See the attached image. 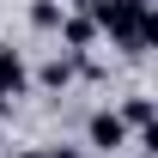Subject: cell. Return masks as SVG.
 <instances>
[{
	"label": "cell",
	"mask_w": 158,
	"mask_h": 158,
	"mask_svg": "<svg viewBox=\"0 0 158 158\" xmlns=\"http://www.w3.org/2000/svg\"><path fill=\"white\" fill-rule=\"evenodd\" d=\"M128 122L116 116V110H91V116H85V146H91V152H103V158H116V152H128Z\"/></svg>",
	"instance_id": "obj_2"
},
{
	"label": "cell",
	"mask_w": 158,
	"mask_h": 158,
	"mask_svg": "<svg viewBox=\"0 0 158 158\" xmlns=\"http://www.w3.org/2000/svg\"><path fill=\"white\" fill-rule=\"evenodd\" d=\"M61 19H67V0H37L31 6V31H61Z\"/></svg>",
	"instance_id": "obj_7"
},
{
	"label": "cell",
	"mask_w": 158,
	"mask_h": 158,
	"mask_svg": "<svg viewBox=\"0 0 158 158\" xmlns=\"http://www.w3.org/2000/svg\"><path fill=\"white\" fill-rule=\"evenodd\" d=\"M0 140H6V128H0Z\"/></svg>",
	"instance_id": "obj_11"
},
{
	"label": "cell",
	"mask_w": 158,
	"mask_h": 158,
	"mask_svg": "<svg viewBox=\"0 0 158 158\" xmlns=\"http://www.w3.org/2000/svg\"><path fill=\"white\" fill-rule=\"evenodd\" d=\"M6 116H12V98H6V91H0V122H6Z\"/></svg>",
	"instance_id": "obj_9"
},
{
	"label": "cell",
	"mask_w": 158,
	"mask_h": 158,
	"mask_svg": "<svg viewBox=\"0 0 158 158\" xmlns=\"http://www.w3.org/2000/svg\"><path fill=\"white\" fill-rule=\"evenodd\" d=\"M19 158H43V146H31V152H19Z\"/></svg>",
	"instance_id": "obj_10"
},
{
	"label": "cell",
	"mask_w": 158,
	"mask_h": 158,
	"mask_svg": "<svg viewBox=\"0 0 158 158\" xmlns=\"http://www.w3.org/2000/svg\"><path fill=\"white\" fill-rule=\"evenodd\" d=\"M91 43H98V24H91V12H67V19H61V49H67V55H91Z\"/></svg>",
	"instance_id": "obj_4"
},
{
	"label": "cell",
	"mask_w": 158,
	"mask_h": 158,
	"mask_svg": "<svg viewBox=\"0 0 158 158\" xmlns=\"http://www.w3.org/2000/svg\"><path fill=\"white\" fill-rule=\"evenodd\" d=\"M79 12H91L98 37H110L122 55H146L158 43V12L152 0H73Z\"/></svg>",
	"instance_id": "obj_1"
},
{
	"label": "cell",
	"mask_w": 158,
	"mask_h": 158,
	"mask_svg": "<svg viewBox=\"0 0 158 158\" xmlns=\"http://www.w3.org/2000/svg\"><path fill=\"white\" fill-rule=\"evenodd\" d=\"M0 91H6L12 103L31 91V67H24V49H12V43L0 49Z\"/></svg>",
	"instance_id": "obj_3"
},
{
	"label": "cell",
	"mask_w": 158,
	"mask_h": 158,
	"mask_svg": "<svg viewBox=\"0 0 158 158\" xmlns=\"http://www.w3.org/2000/svg\"><path fill=\"white\" fill-rule=\"evenodd\" d=\"M116 116L128 122V134H152V98H146V91H134V98L122 103Z\"/></svg>",
	"instance_id": "obj_6"
},
{
	"label": "cell",
	"mask_w": 158,
	"mask_h": 158,
	"mask_svg": "<svg viewBox=\"0 0 158 158\" xmlns=\"http://www.w3.org/2000/svg\"><path fill=\"white\" fill-rule=\"evenodd\" d=\"M73 73H79V55H67V49H61V55H49L37 67V85L43 91H67V85H73Z\"/></svg>",
	"instance_id": "obj_5"
},
{
	"label": "cell",
	"mask_w": 158,
	"mask_h": 158,
	"mask_svg": "<svg viewBox=\"0 0 158 158\" xmlns=\"http://www.w3.org/2000/svg\"><path fill=\"white\" fill-rule=\"evenodd\" d=\"M43 158H85V146H43Z\"/></svg>",
	"instance_id": "obj_8"
}]
</instances>
